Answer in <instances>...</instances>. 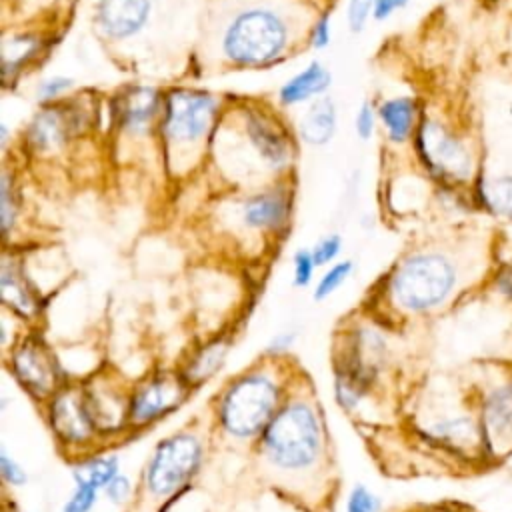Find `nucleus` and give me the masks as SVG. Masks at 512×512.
Returning a JSON list of instances; mask_svg holds the SVG:
<instances>
[{
  "label": "nucleus",
  "instance_id": "10",
  "mask_svg": "<svg viewBox=\"0 0 512 512\" xmlns=\"http://www.w3.org/2000/svg\"><path fill=\"white\" fill-rule=\"evenodd\" d=\"M186 386L184 376H152L142 382L128 398V422L132 426H148L176 410L186 396Z\"/></svg>",
  "mask_w": 512,
  "mask_h": 512
},
{
  "label": "nucleus",
  "instance_id": "34",
  "mask_svg": "<svg viewBox=\"0 0 512 512\" xmlns=\"http://www.w3.org/2000/svg\"><path fill=\"white\" fill-rule=\"evenodd\" d=\"M376 122H378V108L372 106V102L364 100L356 112V118H354V130H356V136L360 140H370L376 132Z\"/></svg>",
  "mask_w": 512,
  "mask_h": 512
},
{
  "label": "nucleus",
  "instance_id": "39",
  "mask_svg": "<svg viewBox=\"0 0 512 512\" xmlns=\"http://www.w3.org/2000/svg\"><path fill=\"white\" fill-rule=\"evenodd\" d=\"M410 0H374V8H372V18L376 22H386L388 18H392L398 10H404L408 6Z\"/></svg>",
  "mask_w": 512,
  "mask_h": 512
},
{
  "label": "nucleus",
  "instance_id": "41",
  "mask_svg": "<svg viewBox=\"0 0 512 512\" xmlns=\"http://www.w3.org/2000/svg\"><path fill=\"white\" fill-rule=\"evenodd\" d=\"M292 342H294V334H292V332H282V334H278V336H274V338L270 340L268 352H272V354L286 352Z\"/></svg>",
  "mask_w": 512,
  "mask_h": 512
},
{
  "label": "nucleus",
  "instance_id": "9",
  "mask_svg": "<svg viewBox=\"0 0 512 512\" xmlns=\"http://www.w3.org/2000/svg\"><path fill=\"white\" fill-rule=\"evenodd\" d=\"M10 370L20 386L38 398H50L58 390V366L48 348L38 338H26L14 346L10 356Z\"/></svg>",
  "mask_w": 512,
  "mask_h": 512
},
{
  "label": "nucleus",
  "instance_id": "37",
  "mask_svg": "<svg viewBox=\"0 0 512 512\" xmlns=\"http://www.w3.org/2000/svg\"><path fill=\"white\" fill-rule=\"evenodd\" d=\"M330 40H332V18L330 14H322L310 30V46L314 50H324L330 44Z\"/></svg>",
  "mask_w": 512,
  "mask_h": 512
},
{
  "label": "nucleus",
  "instance_id": "17",
  "mask_svg": "<svg viewBox=\"0 0 512 512\" xmlns=\"http://www.w3.org/2000/svg\"><path fill=\"white\" fill-rule=\"evenodd\" d=\"M378 120L384 126L386 138L392 144H406L414 138L416 128L422 120L420 104L412 96H394L386 98L378 106Z\"/></svg>",
  "mask_w": 512,
  "mask_h": 512
},
{
  "label": "nucleus",
  "instance_id": "30",
  "mask_svg": "<svg viewBox=\"0 0 512 512\" xmlns=\"http://www.w3.org/2000/svg\"><path fill=\"white\" fill-rule=\"evenodd\" d=\"M0 216H2V230L8 236L16 222V192L12 188V180L8 174H2V182H0Z\"/></svg>",
  "mask_w": 512,
  "mask_h": 512
},
{
  "label": "nucleus",
  "instance_id": "2",
  "mask_svg": "<svg viewBox=\"0 0 512 512\" xmlns=\"http://www.w3.org/2000/svg\"><path fill=\"white\" fill-rule=\"evenodd\" d=\"M260 436L262 454L276 470L304 472L320 458L322 428L316 410L306 402L280 406Z\"/></svg>",
  "mask_w": 512,
  "mask_h": 512
},
{
  "label": "nucleus",
  "instance_id": "14",
  "mask_svg": "<svg viewBox=\"0 0 512 512\" xmlns=\"http://www.w3.org/2000/svg\"><path fill=\"white\" fill-rule=\"evenodd\" d=\"M152 14V0H98L96 24L112 40L138 34Z\"/></svg>",
  "mask_w": 512,
  "mask_h": 512
},
{
  "label": "nucleus",
  "instance_id": "4",
  "mask_svg": "<svg viewBox=\"0 0 512 512\" xmlns=\"http://www.w3.org/2000/svg\"><path fill=\"white\" fill-rule=\"evenodd\" d=\"M288 44V26L270 8L254 6L238 12L222 36V52L236 66H268L282 58Z\"/></svg>",
  "mask_w": 512,
  "mask_h": 512
},
{
  "label": "nucleus",
  "instance_id": "7",
  "mask_svg": "<svg viewBox=\"0 0 512 512\" xmlns=\"http://www.w3.org/2000/svg\"><path fill=\"white\" fill-rule=\"evenodd\" d=\"M218 114V100L210 92L174 88L162 98L160 128L174 146H196L202 142Z\"/></svg>",
  "mask_w": 512,
  "mask_h": 512
},
{
  "label": "nucleus",
  "instance_id": "22",
  "mask_svg": "<svg viewBox=\"0 0 512 512\" xmlns=\"http://www.w3.org/2000/svg\"><path fill=\"white\" fill-rule=\"evenodd\" d=\"M88 408L92 412L98 432H114L128 422V398H120L118 392L106 388L84 390Z\"/></svg>",
  "mask_w": 512,
  "mask_h": 512
},
{
  "label": "nucleus",
  "instance_id": "40",
  "mask_svg": "<svg viewBox=\"0 0 512 512\" xmlns=\"http://www.w3.org/2000/svg\"><path fill=\"white\" fill-rule=\"evenodd\" d=\"M496 290L502 298H506L508 302H512V264H504L494 278Z\"/></svg>",
  "mask_w": 512,
  "mask_h": 512
},
{
  "label": "nucleus",
  "instance_id": "36",
  "mask_svg": "<svg viewBox=\"0 0 512 512\" xmlns=\"http://www.w3.org/2000/svg\"><path fill=\"white\" fill-rule=\"evenodd\" d=\"M0 474H2L4 482L10 486H22L28 480L26 470L4 448L0 450Z\"/></svg>",
  "mask_w": 512,
  "mask_h": 512
},
{
  "label": "nucleus",
  "instance_id": "8",
  "mask_svg": "<svg viewBox=\"0 0 512 512\" xmlns=\"http://www.w3.org/2000/svg\"><path fill=\"white\" fill-rule=\"evenodd\" d=\"M48 424L56 438L66 446L88 444L98 428L88 408L86 392L78 388H60L48 402Z\"/></svg>",
  "mask_w": 512,
  "mask_h": 512
},
{
  "label": "nucleus",
  "instance_id": "26",
  "mask_svg": "<svg viewBox=\"0 0 512 512\" xmlns=\"http://www.w3.org/2000/svg\"><path fill=\"white\" fill-rule=\"evenodd\" d=\"M120 474V462L116 456H92L72 472V476H82L96 484L100 490L116 476Z\"/></svg>",
  "mask_w": 512,
  "mask_h": 512
},
{
  "label": "nucleus",
  "instance_id": "31",
  "mask_svg": "<svg viewBox=\"0 0 512 512\" xmlns=\"http://www.w3.org/2000/svg\"><path fill=\"white\" fill-rule=\"evenodd\" d=\"M316 270V260L312 256V250L300 248L292 258V280L296 288H306L312 284Z\"/></svg>",
  "mask_w": 512,
  "mask_h": 512
},
{
  "label": "nucleus",
  "instance_id": "35",
  "mask_svg": "<svg viewBox=\"0 0 512 512\" xmlns=\"http://www.w3.org/2000/svg\"><path fill=\"white\" fill-rule=\"evenodd\" d=\"M312 250V256L316 260V266H326L330 262H334L340 256L342 250V238L338 234H328L324 238H320Z\"/></svg>",
  "mask_w": 512,
  "mask_h": 512
},
{
  "label": "nucleus",
  "instance_id": "25",
  "mask_svg": "<svg viewBox=\"0 0 512 512\" xmlns=\"http://www.w3.org/2000/svg\"><path fill=\"white\" fill-rule=\"evenodd\" d=\"M38 50V42L32 36H12L4 42V76L6 80L12 78V74H18L22 66L34 56Z\"/></svg>",
  "mask_w": 512,
  "mask_h": 512
},
{
  "label": "nucleus",
  "instance_id": "19",
  "mask_svg": "<svg viewBox=\"0 0 512 512\" xmlns=\"http://www.w3.org/2000/svg\"><path fill=\"white\" fill-rule=\"evenodd\" d=\"M430 434L444 446L458 452L480 448L486 452V440L480 418H474L470 414L442 418L430 426Z\"/></svg>",
  "mask_w": 512,
  "mask_h": 512
},
{
  "label": "nucleus",
  "instance_id": "27",
  "mask_svg": "<svg viewBox=\"0 0 512 512\" xmlns=\"http://www.w3.org/2000/svg\"><path fill=\"white\" fill-rule=\"evenodd\" d=\"M354 272V262L352 260H340L336 264H332L322 276L320 280L316 282L314 286V300H324L328 298L330 294H334L346 280L348 276Z\"/></svg>",
  "mask_w": 512,
  "mask_h": 512
},
{
  "label": "nucleus",
  "instance_id": "20",
  "mask_svg": "<svg viewBox=\"0 0 512 512\" xmlns=\"http://www.w3.org/2000/svg\"><path fill=\"white\" fill-rule=\"evenodd\" d=\"M338 128V108L330 96L312 100L298 120L300 140L310 146H326Z\"/></svg>",
  "mask_w": 512,
  "mask_h": 512
},
{
  "label": "nucleus",
  "instance_id": "42",
  "mask_svg": "<svg viewBox=\"0 0 512 512\" xmlns=\"http://www.w3.org/2000/svg\"><path fill=\"white\" fill-rule=\"evenodd\" d=\"M0 142H2V146H6V142H8V126L6 124L0 126Z\"/></svg>",
  "mask_w": 512,
  "mask_h": 512
},
{
  "label": "nucleus",
  "instance_id": "11",
  "mask_svg": "<svg viewBox=\"0 0 512 512\" xmlns=\"http://www.w3.org/2000/svg\"><path fill=\"white\" fill-rule=\"evenodd\" d=\"M480 424L486 452L492 456L512 452V376L490 386L480 400Z\"/></svg>",
  "mask_w": 512,
  "mask_h": 512
},
{
  "label": "nucleus",
  "instance_id": "23",
  "mask_svg": "<svg viewBox=\"0 0 512 512\" xmlns=\"http://www.w3.org/2000/svg\"><path fill=\"white\" fill-rule=\"evenodd\" d=\"M0 294L4 304L20 316H34L38 310V302L30 290L28 278L22 274L16 262L4 260L0 270Z\"/></svg>",
  "mask_w": 512,
  "mask_h": 512
},
{
  "label": "nucleus",
  "instance_id": "6",
  "mask_svg": "<svg viewBox=\"0 0 512 512\" xmlns=\"http://www.w3.org/2000/svg\"><path fill=\"white\" fill-rule=\"evenodd\" d=\"M204 458L202 442L190 432H178L158 442L144 468V488L154 498L180 492L200 470Z\"/></svg>",
  "mask_w": 512,
  "mask_h": 512
},
{
  "label": "nucleus",
  "instance_id": "15",
  "mask_svg": "<svg viewBox=\"0 0 512 512\" xmlns=\"http://www.w3.org/2000/svg\"><path fill=\"white\" fill-rule=\"evenodd\" d=\"M118 128L128 134H142L162 112V98L150 86H132L116 96L112 106Z\"/></svg>",
  "mask_w": 512,
  "mask_h": 512
},
{
  "label": "nucleus",
  "instance_id": "18",
  "mask_svg": "<svg viewBox=\"0 0 512 512\" xmlns=\"http://www.w3.org/2000/svg\"><path fill=\"white\" fill-rule=\"evenodd\" d=\"M330 84H332L330 70L322 62L312 60L280 86L278 98L284 106L310 104L312 100L324 96Z\"/></svg>",
  "mask_w": 512,
  "mask_h": 512
},
{
  "label": "nucleus",
  "instance_id": "13",
  "mask_svg": "<svg viewBox=\"0 0 512 512\" xmlns=\"http://www.w3.org/2000/svg\"><path fill=\"white\" fill-rule=\"evenodd\" d=\"M84 124V110L72 108L68 104H46L40 112H36L28 124V142L32 148L48 152L58 148L68 140L70 134L80 130Z\"/></svg>",
  "mask_w": 512,
  "mask_h": 512
},
{
  "label": "nucleus",
  "instance_id": "5",
  "mask_svg": "<svg viewBox=\"0 0 512 512\" xmlns=\"http://www.w3.org/2000/svg\"><path fill=\"white\" fill-rule=\"evenodd\" d=\"M280 408V386L262 372L236 378L220 398L218 422L236 440H250L264 432Z\"/></svg>",
  "mask_w": 512,
  "mask_h": 512
},
{
  "label": "nucleus",
  "instance_id": "3",
  "mask_svg": "<svg viewBox=\"0 0 512 512\" xmlns=\"http://www.w3.org/2000/svg\"><path fill=\"white\" fill-rule=\"evenodd\" d=\"M414 148L426 172L446 188H474L482 176L472 142L438 118L422 116Z\"/></svg>",
  "mask_w": 512,
  "mask_h": 512
},
{
  "label": "nucleus",
  "instance_id": "28",
  "mask_svg": "<svg viewBox=\"0 0 512 512\" xmlns=\"http://www.w3.org/2000/svg\"><path fill=\"white\" fill-rule=\"evenodd\" d=\"M100 488L82 476H74V490L64 502L62 512H90L98 500Z\"/></svg>",
  "mask_w": 512,
  "mask_h": 512
},
{
  "label": "nucleus",
  "instance_id": "12",
  "mask_svg": "<svg viewBox=\"0 0 512 512\" xmlns=\"http://www.w3.org/2000/svg\"><path fill=\"white\" fill-rule=\"evenodd\" d=\"M244 134L260 158L270 170H282L292 160V144L282 126L260 110L244 112Z\"/></svg>",
  "mask_w": 512,
  "mask_h": 512
},
{
  "label": "nucleus",
  "instance_id": "24",
  "mask_svg": "<svg viewBox=\"0 0 512 512\" xmlns=\"http://www.w3.org/2000/svg\"><path fill=\"white\" fill-rule=\"evenodd\" d=\"M230 342L228 338H216L206 342L190 360L184 378L188 384H200L208 378H212L220 366L226 362V354H228Z\"/></svg>",
  "mask_w": 512,
  "mask_h": 512
},
{
  "label": "nucleus",
  "instance_id": "33",
  "mask_svg": "<svg viewBox=\"0 0 512 512\" xmlns=\"http://www.w3.org/2000/svg\"><path fill=\"white\" fill-rule=\"evenodd\" d=\"M374 0H346V24L348 30L358 34L364 30L372 16Z\"/></svg>",
  "mask_w": 512,
  "mask_h": 512
},
{
  "label": "nucleus",
  "instance_id": "21",
  "mask_svg": "<svg viewBox=\"0 0 512 512\" xmlns=\"http://www.w3.org/2000/svg\"><path fill=\"white\" fill-rule=\"evenodd\" d=\"M472 200L490 216L512 222V174H482L472 188Z\"/></svg>",
  "mask_w": 512,
  "mask_h": 512
},
{
  "label": "nucleus",
  "instance_id": "16",
  "mask_svg": "<svg viewBox=\"0 0 512 512\" xmlns=\"http://www.w3.org/2000/svg\"><path fill=\"white\" fill-rule=\"evenodd\" d=\"M290 214V198L284 190H264L246 198L240 220L250 230H278Z\"/></svg>",
  "mask_w": 512,
  "mask_h": 512
},
{
  "label": "nucleus",
  "instance_id": "29",
  "mask_svg": "<svg viewBox=\"0 0 512 512\" xmlns=\"http://www.w3.org/2000/svg\"><path fill=\"white\" fill-rule=\"evenodd\" d=\"M346 512H380L382 510V502L380 498L366 486L356 484L346 498Z\"/></svg>",
  "mask_w": 512,
  "mask_h": 512
},
{
  "label": "nucleus",
  "instance_id": "38",
  "mask_svg": "<svg viewBox=\"0 0 512 512\" xmlns=\"http://www.w3.org/2000/svg\"><path fill=\"white\" fill-rule=\"evenodd\" d=\"M104 496L112 502V504H122L128 496H130V480L122 474H116L104 488H102Z\"/></svg>",
  "mask_w": 512,
  "mask_h": 512
},
{
  "label": "nucleus",
  "instance_id": "32",
  "mask_svg": "<svg viewBox=\"0 0 512 512\" xmlns=\"http://www.w3.org/2000/svg\"><path fill=\"white\" fill-rule=\"evenodd\" d=\"M72 86H74V80L68 76H62V74L46 76L44 80H40L36 88V96L40 102L50 104V102H56L60 96H64Z\"/></svg>",
  "mask_w": 512,
  "mask_h": 512
},
{
  "label": "nucleus",
  "instance_id": "1",
  "mask_svg": "<svg viewBox=\"0 0 512 512\" xmlns=\"http://www.w3.org/2000/svg\"><path fill=\"white\" fill-rule=\"evenodd\" d=\"M460 284V264L444 250L408 254L388 278V296L406 314L438 310Z\"/></svg>",
  "mask_w": 512,
  "mask_h": 512
}]
</instances>
